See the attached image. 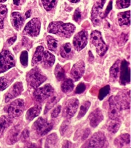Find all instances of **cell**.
Returning <instances> with one entry per match:
<instances>
[{
	"label": "cell",
	"mask_w": 131,
	"mask_h": 148,
	"mask_svg": "<svg viewBox=\"0 0 131 148\" xmlns=\"http://www.w3.org/2000/svg\"><path fill=\"white\" fill-rule=\"evenodd\" d=\"M75 29V26L71 23L53 21L49 24L47 30L48 32L57 35L60 37L69 38L73 34Z\"/></svg>",
	"instance_id": "cell-1"
},
{
	"label": "cell",
	"mask_w": 131,
	"mask_h": 148,
	"mask_svg": "<svg viewBox=\"0 0 131 148\" xmlns=\"http://www.w3.org/2000/svg\"><path fill=\"white\" fill-rule=\"evenodd\" d=\"M60 51L62 57L67 59L71 58L74 54L72 46L70 43H66L63 45Z\"/></svg>",
	"instance_id": "cell-24"
},
{
	"label": "cell",
	"mask_w": 131,
	"mask_h": 148,
	"mask_svg": "<svg viewBox=\"0 0 131 148\" xmlns=\"http://www.w3.org/2000/svg\"><path fill=\"white\" fill-rule=\"evenodd\" d=\"M61 111V106H57L53 110L51 113V117L52 118H56L58 116L59 114Z\"/></svg>",
	"instance_id": "cell-46"
},
{
	"label": "cell",
	"mask_w": 131,
	"mask_h": 148,
	"mask_svg": "<svg viewBox=\"0 0 131 148\" xmlns=\"http://www.w3.org/2000/svg\"><path fill=\"white\" fill-rule=\"evenodd\" d=\"M109 108L108 111V116L110 119L114 120L119 119L120 116L121 112L122 109L119 102L117 101L116 95L111 96L109 99Z\"/></svg>",
	"instance_id": "cell-8"
},
{
	"label": "cell",
	"mask_w": 131,
	"mask_h": 148,
	"mask_svg": "<svg viewBox=\"0 0 131 148\" xmlns=\"http://www.w3.org/2000/svg\"><path fill=\"white\" fill-rule=\"evenodd\" d=\"M70 121L69 119H67V120H65L63 121L61 126H60V130H59L60 134L62 136H64L65 134L67 132L69 126H70Z\"/></svg>",
	"instance_id": "cell-41"
},
{
	"label": "cell",
	"mask_w": 131,
	"mask_h": 148,
	"mask_svg": "<svg viewBox=\"0 0 131 148\" xmlns=\"http://www.w3.org/2000/svg\"><path fill=\"white\" fill-rule=\"evenodd\" d=\"M71 144L72 143L70 142L68 140H65L64 141L63 143V148H70L71 147Z\"/></svg>",
	"instance_id": "cell-49"
},
{
	"label": "cell",
	"mask_w": 131,
	"mask_h": 148,
	"mask_svg": "<svg viewBox=\"0 0 131 148\" xmlns=\"http://www.w3.org/2000/svg\"><path fill=\"white\" fill-rule=\"evenodd\" d=\"M23 90V84L21 82H16L13 85L10 90H9L7 93L5 94V101L8 102L11 101L12 99L15 98L18 95H20Z\"/></svg>",
	"instance_id": "cell-17"
},
{
	"label": "cell",
	"mask_w": 131,
	"mask_h": 148,
	"mask_svg": "<svg viewBox=\"0 0 131 148\" xmlns=\"http://www.w3.org/2000/svg\"><path fill=\"white\" fill-rule=\"evenodd\" d=\"M41 109L42 107L40 105L35 106L29 109L26 112V120L29 121H32L34 119H35L36 117L39 115L41 111Z\"/></svg>",
	"instance_id": "cell-29"
},
{
	"label": "cell",
	"mask_w": 131,
	"mask_h": 148,
	"mask_svg": "<svg viewBox=\"0 0 131 148\" xmlns=\"http://www.w3.org/2000/svg\"><path fill=\"white\" fill-rule=\"evenodd\" d=\"M53 127V123L52 122L48 121L46 119L41 117L34 122L32 129L37 135L43 136L51 131Z\"/></svg>",
	"instance_id": "cell-5"
},
{
	"label": "cell",
	"mask_w": 131,
	"mask_h": 148,
	"mask_svg": "<svg viewBox=\"0 0 131 148\" xmlns=\"http://www.w3.org/2000/svg\"><path fill=\"white\" fill-rule=\"evenodd\" d=\"M74 88L73 81L71 79H65L61 85V90L65 93L71 92Z\"/></svg>",
	"instance_id": "cell-31"
},
{
	"label": "cell",
	"mask_w": 131,
	"mask_h": 148,
	"mask_svg": "<svg viewBox=\"0 0 131 148\" xmlns=\"http://www.w3.org/2000/svg\"><path fill=\"white\" fill-rule=\"evenodd\" d=\"M46 40L47 42L48 47L49 48V49H50L53 52H56L58 49V41L55 38L50 36H48L46 38Z\"/></svg>",
	"instance_id": "cell-35"
},
{
	"label": "cell",
	"mask_w": 131,
	"mask_h": 148,
	"mask_svg": "<svg viewBox=\"0 0 131 148\" xmlns=\"http://www.w3.org/2000/svg\"><path fill=\"white\" fill-rule=\"evenodd\" d=\"M29 137V131L27 129H25L23 132L21 133V139L23 141H26V140Z\"/></svg>",
	"instance_id": "cell-47"
},
{
	"label": "cell",
	"mask_w": 131,
	"mask_h": 148,
	"mask_svg": "<svg viewBox=\"0 0 131 148\" xmlns=\"http://www.w3.org/2000/svg\"><path fill=\"white\" fill-rule=\"evenodd\" d=\"M20 60L21 65L24 67H26L28 64V53L26 51H23L21 54Z\"/></svg>",
	"instance_id": "cell-42"
},
{
	"label": "cell",
	"mask_w": 131,
	"mask_h": 148,
	"mask_svg": "<svg viewBox=\"0 0 131 148\" xmlns=\"http://www.w3.org/2000/svg\"><path fill=\"white\" fill-rule=\"evenodd\" d=\"M91 106V103L89 101H84L82 103V104L80 106L79 115L78 116V119H80L86 115L88 110L89 109Z\"/></svg>",
	"instance_id": "cell-36"
},
{
	"label": "cell",
	"mask_w": 131,
	"mask_h": 148,
	"mask_svg": "<svg viewBox=\"0 0 131 148\" xmlns=\"http://www.w3.org/2000/svg\"><path fill=\"white\" fill-rule=\"evenodd\" d=\"M86 85L84 83H80L79 85H78V86L76 87V88L75 90V93L76 94H81L82 93H84V90H86Z\"/></svg>",
	"instance_id": "cell-45"
},
{
	"label": "cell",
	"mask_w": 131,
	"mask_h": 148,
	"mask_svg": "<svg viewBox=\"0 0 131 148\" xmlns=\"http://www.w3.org/2000/svg\"><path fill=\"white\" fill-rule=\"evenodd\" d=\"M69 1L72 3H77L80 1V0H69Z\"/></svg>",
	"instance_id": "cell-53"
},
{
	"label": "cell",
	"mask_w": 131,
	"mask_h": 148,
	"mask_svg": "<svg viewBox=\"0 0 131 148\" xmlns=\"http://www.w3.org/2000/svg\"><path fill=\"white\" fill-rule=\"evenodd\" d=\"M85 71V64L82 60H80L73 65L71 70V76L75 81H78L84 75Z\"/></svg>",
	"instance_id": "cell-15"
},
{
	"label": "cell",
	"mask_w": 131,
	"mask_h": 148,
	"mask_svg": "<svg viewBox=\"0 0 131 148\" xmlns=\"http://www.w3.org/2000/svg\"><path fill=\"white\" fill-rule=\"evenodd\" d=\"M118 21L120 26H130L131 24V12L126 11L118 14Z\"/></svg>",
	"instance_id": "cell-28"
},
{
	"label": "cell",
	"mask_w": 131,
	"mask_h": 148,
	"mask_svg": "<svg viewBox=\"0 0 131 148\" xmlns=\"http://www.w3.org/2000/svg\"><path fill=\"white\" fill-rule=\"evenodd\" d=\"M16 36H14V37L10 38L8 40V41H7V43H8V44L9 45V46H11L13 43L14 42L16 41Z\"/></svg>",
	"instance_id": "cell-50"
},
{
	"label": "cell",
	"mask_w": 131,
	"mask_h": 148,
	"mask_svg": "<svg viewBox=\"0 0 131 148\" xmlns=\"http://www.w3.org/2000/svg\"><path fill=\"white\" fill-rule=\"evenodd\" d=\"M12 73V71L5 76L0 77V90L2 91L5 90L14 80L16 74L14 72H13V74Z\"/></svg>",
	"instance_id": "cell-25"
},
{
	"label": "cell",
	"mask_w": 131,
	"mask_h": 148,
	"mask_svg": "<svg viewBox=\"0 0 131 148\" xmlns=\"http://www.w3.org/2000/svg\"><path fill=\"white\" fill-rule=\"evenodd\" d=\"M40 28L41 22L40 20L38 18H34L26 24L23 34L31 37H36L40 33Z\"/></svg>",
	"instance_id": "cell-10"
},
{
	"label": "cell",
	"mask_w": 131,
	"mask_h": 148,
	"mask_svg": "<svg viewBox=\"0 0 131 148\" xmlns=\"http://www.w3.org/2000/svg\"><path fill=\"white\" fill-rule=\"evenodd\" d=\"M54 75L57 79L60 81L65 78V71L63 67L59 64H57L54 69Z\"/></svg>",
	"instance_id": "cell-34"
},
{
	"label": "cell",
	"mask_w": 131,
	"mask_h": 148,
	"mask_svg": "<svg viewBox=\"0 0 131 148\" xmlns=\"http://www.w3.org/2000/svg\"><path fill=\"white\" fill-rule=\"evenodd\" d=\"M6 0H0V2L1 3H3V2H5Z\"/></svg>",
	"instance_id": "cell-54"
},
{
	"label": "cell",
	"mask_w": 131,
	"mask_h": 148,
	"mask_svg": "<svg viewBox=\"0 0 131 148\" xmlns=\"http://www.w3.org/2000/svg\"><path fill=\"white\" fill-rule=\"evenodd\" d=\"M54 88L50 84H46L41 88H37L34 92V99L37 103H42L53 95Z\"/></svg>",
	"instance_id": "cell-4"
},
{
	"label": "cell",
	"mask_w": 131,
	"mask_h": 148,
	"mask_svg": "<svg viewBox=\"0 0 131 148\" xmlns=\"http://www.w3.org/2000/svg\"><path fill=\"white\" fill-rule=\"evenodd\" d=\"M90 41L96 49V51L100 57H103L108 50V46L104 41L101 33L99 31L95 30L90 36Z\"/></svg>",
	"instance_id": "cell-3"
},
{
	"label": "cell",
	"mask_w": 131,
	"mask_h": 148,
	"mask_svg": "<svg viewBox=\"0 0 131 148\" xmlns=\"http://www.w3.org/2000/svg\"><path fill=\"white\" fill-rule=\"evenodd\" d=\"M47 77L37 67L32 69L26 75V81L28 85L32 88H37L45 82Z\"/></svg>",
	"instance_id": "cell-2"
},
{
	"label": "cell",
	"mask_w": 131,
	"mask_h": 148,
	"mask_svg": "<svg viewBox=\"0 0 131 148\" xmlns=\"http://www.w3.org/2000/svg\"><path fill=\"white\" fill-rule=\"evenodd\" d=\"M120 60H117L110 69V79L111 81H116L120 72Z\"/></svg>",
	"instance_id": "cell-27"
},
{
	"label": "cell",
	"mask_w": 131,
	"mask_h": 148,
	"mask_svg": "<svg viewBox=\"0 0 131 148\" xmlns=\"http://www.w3.org/2000/svg\"><path fill=\"white\" fill-rule=\"evenodd\" d=\"M131 5V0H117L116 6L119 9L128 7Z\"/></svg>",
	"instance_id": "cell-40"
},
{
	"label": "cell",
	"mask_w": 131,
	"mask_h": 148,
	"mask_svg": "<svg viewBox=\"0 0 131 148\" xmlns=\"http://www.w3.org/2000/svg\"><path fill=\"white\" fill-rule=\"evenodd\" d=\"M116 97L122 110L128 109L130 108V93L128 95V93H125L121 92L117 95H116Z\"/></svg>",
	"instance_id": "cell-20"
},
{
	"label": "cell",
	"mask_w": 131,
	"mask_h": 148,
	"mask_svg": "<svg viewBox=\"0 0 131 148\" xmlns=\"http://www.w3.org/2000/svg\"><path fill=\"white\" fill-rule=\"evenodd\" d=\"M131 142V137L128 134H122L119 137L116 138L114 144L117 148H122L125 145H128Z\"/></svg>",
	"instance_id": "cell-21"
},
{
	"label": "cell",
	"mask_w": 131,
	"mask_h": 148,
	"mask_svg": "<svg viewBox=\"0 0 131 148\" xmlns=\"http://www.w3.org/2000/svg\"><path fill=\"white\" fill-rule=\"evenodd\" d=\"M106 2V0H98L92 8L91 12V21L93 22L95 27L99 25L101 23V18H100V11L102 10Z\"/></svg>",
	"instance_id": "cell-13"
},
{
	"label": "cell",
	"mask_w": 131,
	"mask_h": 148,
	"mask_svg": "<svg viewBox=\"0 0 131 148\" xmlns=\"http://www.w3.org/2000/svg\"><path fill=\"white\" fill-rule=\"evenodd\" d=\"M15 60L13 54L7 50L0 53V73H2L14 66Z\"/></svg>",
	"instance_id": "cell-6"
},
{
	"label": "cell",
	"mask_w": 131,
	"mask_h": 148,
	"mask_svg": "<svg viewBox=\"0 0 131 148\" xmlns=\"http://www.w3.org/2000/svg\"><path fill=\"white\" fill-rule=\"evenodd\" d=\"M110 91V87L109 85H106L102 88H101L99 92V95H98L99 99L100 101L103 100L105 97L108 95Z\"/></svg>",
	"instance_id": "cell-39"
},
{
	"label": "cell",
	"mask_w": 131,
	"mask_h": 148,
	"mask_svg": "<svg viewBox=\"0 0 131 148\" xmlns=\"http://www.w3.org/2000/svg\"><path fill=\"white\" fill-rule=\"evenodd\" d=\"M112 7V1H111L110 2H109L108 5L106 10H105V11L103 13H102L100 14V18L101 19H103V18H104L106 16H108V14L109 13L110 11L111 10Z\"/></svg>",
	"instance_id": "cell-44"
},
{
	"label": "cell",
	"mask_w": 131,
	"mask_h": 148,
	"mask_svg": "<svg viewBox=\"0 0 131 148\" xmlns=\"http://www.w3.org/2000/svg\"><path fill=\"white\" fill-rule=\"evenodd\" d=\"M24 101L21 99H18L12 102L8 106L7 112L12 117L19 116L24 110Z\"/></svg>",
	"instance_id": "cell-11"
},
{
	"label": "cell",
	"mask_w": 131,
	"mask_h": 148,
	"mask_svg": "<svg viewBox=\"0 0 131 148\" xmlns=\"http://www.w3.org/2000/svg\"><path fill=\"white\" fill-rule=\"evenodd\" d=\"M55 57L54 55L48 51H45L42 64L43 68L45 69H49L52 68L53 65L55 62Z\"/></svg>",
	"instance_id": "cell-23"
},
{
	"label": "cell",
	"mask_w": 131,
	"mask_h": 148,
	"mask_svg": "<svg viewBox=\"0 0 131 148\" xmlns=\"http://www.w3.org/2000/svg\"><path fill=\"white\" fill-rule=\"evenodd\" d=\"M82 147L86 148H104L107 145V140L103 132L95 133Z\"/></svg>",
	"instance_id": "cell-7"
},
{
	"label": "cell",
	"mask_w": 131,
	"mask_h": 148,
	"mask_svg": "<svg viewBox=\"0 0 131 148\" xmlns=\"http://www.w3.org/2000/svg\"><path fill=\"white\" fill-rule=\"evenodd\" d=\"M121 125V121L120 119H116L114 120H112V121L110 122V123L109 124V126L108 127V130L109 131V132L112 133H116L119 131Z\"/></svg>",
	"instance_id": "cell-32"
},
{
	"label": "cell",
	"mask_w": 131,
	"mask_h": 148,
	"mask_svg": "<svg viewBox=\"0 0 131 148\" xmlns=\"http://www.w3.org/2000/svg\"><path fill=\"white\" fill-rule=\"evenodd\" d=\"M44 52V48L42 46H38L37 47L32 60V66H36L37 65L42 64Z\"/></svg>",
	"instance_id": "cell-26"
},
{
	"label": "cell",
	"mask_w": 131,
	"mask_h": 148,
	"mask_svg": "<svg viewBox=\"0 0 131 148\" xmlns=\"http://www.w3.org/2000/svg\"><path fill=\"white\" fill-rule=\"evenodd\" d=\"M120 75V85L125 86L130 83V68L129 66V63L126 60H123L122 62H121Z\"/></svg>",
	"instance_id": "cell-14"
},
{
	"label": "cell",
	"mask_w": 131,
	"mask_h": 148,
	"mask_svg": "<svg viewBox=\"0 0 131 148\" xmlns=\"http://www.w3.org/2000/svg\"><path fill=\"white\" fill-rule=\"evenodd\" d=\"M89 124L92 127L95 128L98 126L104 119V116L102 110L98 108L93 111L89 116Z\"/></svg>",
	"instance_id": "cell-18"
},
{
	"label": "cell",
	"mask_w": 131,
	"mask_h": 148,
	"mask_svg": "<svg viewBox=\"0 0 131 148\" xmlns=\"http://www.w3.org/2000/svg\"><path fill=\"white\" fill-rule=\"evenodd\" d=\"M88 34L86 30H82L76 34L73 37L74 48L78 51H80L85 47L88 42Z\"/></svg>",
	"instance_id": "cell-12"
},
{
	"label": "cell",
	"mask_w": 131,
	"mask_h": 148,
	"mask_svg": "<svg viewBox=\"0 0 131 148\" xmlns=\"http://www.w3.org/2000/svg\"><path fill=\"white\" fill-rule=\"evenodd\" d=\"M12 120V117L3 115L0 118V138L2 137L7 129L10 126Z\"/></svg>",
	"instance_id": "cell-22"
},
{
	"label": "cell",
	"mask_w": 131,
	"mask_h": 148,
	"mask_svg": "<svg viewBox=\"0 0 131 148\" xmlns=\"http://www.w3.org/2000/svg\"><path fill=\"white\" fill-rule=\"evenodd\" d=\"M7 13V8L5 5H0V29L3 27V21Z\"/></svg>",
	"instance_id": "cell-38"
},
{
	"label": "cell",
	"mask_w": 131,
	"mask_h": 148,
	"mask_svg": "<svg viewBox=\"0 0 131 148\" xmlns=\"http://www.w3.org/2000/svg\"><path fill=\"white\" fill-rule=\"evenodd\" d=\"M11 20L14 28L18 31L20 30L24 22V18L21 14L18 12H13L11 14Z\"/></svg>",
	"instance_id": "cell-19"
},
{
	"label": "cell",
	"mask_w": 131,
	"mask_h": 148,
	"mask_svg": "<svg viewBox=\"0 0 131 148\" xmlns=\"http://www.w3.org/2000/svg\"><path fill=\"white\" fill-rule=\"evenodd\" d=\"M82 19V14H81V12L79 8H77L73 15V21H76L78 23H80V21H81Z\"/></svg>",
	"instance_id": "cell-43"
},
{
	"label": "cell",
	"mask_w": 131,
	"mask_h": 148,
	"mask_svg": "<svg viewBox=\"0 0 131 148\" xmlns=\"http://www.w3.org/2000/svg\"><path fill=\"white\" fill-rule=\"evenodd\" d=\"M60 98L58 95H56L52 96L49 99V100H48L47 104H46V108H45V111H44L45 114H46L54 106H56V104L58 103V101L60 100Z\"/></svg>",
	"instance_id": "cell-33"
},
{
	"label": "cell",
	"mask_w": 131,
	"mask_h": 148,
	"mask_svg": "<svg viewBox=\"0 0 131 148\" xmlns=\"http://www.w3.org/2000/svg\"><path fill=\"white\" fill-rule=\"evenodd\" d=\"M90 132H91V131H90L89 128H87V129H86L84 130V133L82 134V140H85L88 137V136H89V134H90Z\"/></svg>",
	"instance_id": "cell-48"
},
{
	"label": "cell",
	"mask_w": 131,
	"mask_h": 148,
	"mask_svg": "<svg viewBox=\"0 0 131 148\" xmlns=\"http://www.w3.org/2000/svg\"><path fill=\"white\" fill-rule=\"evenodd\" d=\"M21 1V0H13L14 4L16 5H19Z\"/></svg>",
	"instance_id": "cell-51"
},
{
	"label": "cell",
	"mask_w": 131,
	"mask_h": 148,
	"mask_svg": "<svg viewBox=\"0 0 131 148\" xmlns=\"http://www.w3.org/2000/svg\"><path fill=\"white\" fill-rule=\"evenodd\" d=\"M45 9L47 11H51L56 7L57 0H41Z\"/></svg>",
	"instance_id": "cell-37"
},
{
	"label": "cell",
	"mask_w": 131,
	"mask_h": 148,
	"mask_svg": "<svg viewBox=\"0 0 131 148\" xmlns=\"http://www.w3.org/2000/svg\"><path fill=\"white\" fill-rule=\"evenodd\" d=\"M30 16H31V11L29 10L26 12L25 16H26V18H29Z\"/></svg>",
	"instance_id": "cell-52"
},
{
	"label": "cell",
	"mask_w": 131,
	"mask_h": 148,
	"mask_svg": "<svg viewBox=\"0 0 131 148\" xmlns=\"http://www.w3.org/2000/svg\"><path fill=\"white\" fill-rule=\"evenodd\" d=\"M21 125H17L11 128L7 136L6 142L8 144L12 145L18 140L21 134Z\"/></svg>",
	"instance_id": "cell-16"
},
{
	"label": "cell",
	"mask_w": 131,
	"mask_h": 148,
	"mask_svg": "<svg viewBox=\"0 0 131 148\" xmlns=\"http://www.w3.org/2000/svg\"><path fill=\"white\" fill-rule=\"evenodd\" d=\"M58 142V136L56 133H52L48 136L45 143L46 148L56 147Z\"/></svg>",
	"instance_id": "cell-30"
},
{
	"label": "cell",
	"mask_w": 131,
	"mask_h": 148,
	"mask_svg": "<svg viewBox=\"0 0 131 148\" xmlns=\"http://www.w3.org/2000/svg\"><path fill=\"white\" fill-rule=\"evenodd\" d=\"M79 101L77 98H73L67 101L63 110V117L70 119L75 114L79 108Z\"/></svg>",
	"instance_id": "cell-9"
}]
</instances>
